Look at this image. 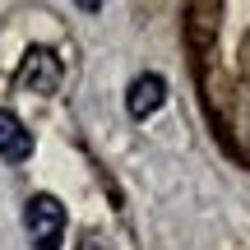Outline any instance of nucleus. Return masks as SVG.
I'll return each mask as SVG.
<instances>
[{
    "label": "nucleus",
    "mask_w": 250,
    "mask_h": 250,
    "mask_svg": "<svg viewBox=\"0 0 250 250\" xmlns=\"http://www.w3.org/2000/svg\"><path fill=\"white\" fill-rule=\"evenodd\" d=\"M23 227L28 236L37 241V250H61V236H65V208L56 195H33L23 208Z\"/></svg>",
    "instance_id": "1"
},
{
    "label": "nucleus",
    "mask_w": 250,
    "mask_h": 250,
    "mask_svg": "<svg viewBox=\"0 0 250 250\" xmlns=\"http://www.w3.org/2000/svg\"><path fill=\"white\" fill-rule=\"evenodd\" d=\"M19 83L33 93H56L61 88V61H56L46 46H33L23 56V70H19Z\"/></svg>",
    "instance_id": "2"
},
{
    "label": "nucleus",
    "mask_w": 250,
    "mask_h": 250,
    "mask_svg": "<svg viewBox=\"0 0 250 250\" xmlns=\"http://www.w3.org/2000/svg\"><path fill=\"white\" fill-rule=\"evenodd\" d=\"M162 102H167V83H162V74H139V79L130 83V93H125V111H130L134 121L153 116Z\"/></svg>",
    "instance_id": "3"
},
{
    "label": "nucleus",
    "mask_w": 250,
    "mask_h": 250,
    "mask_svg": "<svg viewBox=\"0 0 250 250\" xmlns=\"http://www.w3.org/2000/svg\"><path fill=\"white\" fill-rule=\"evenodd\" d=\"M28 153H33V134L23 130V121H19L14 111H0V158L23 162Z\"/></svg>",
    "instance_id": "4"
}]
</instances>
